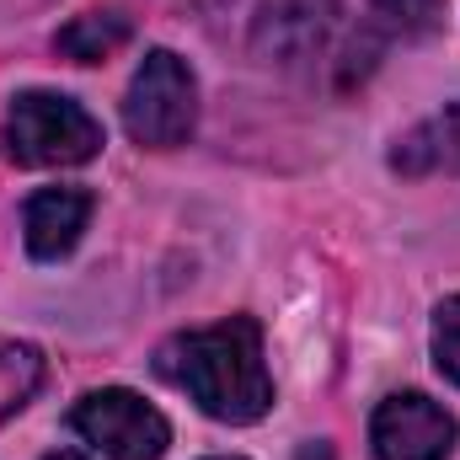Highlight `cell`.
<instances>
[{"label": "cell", "mask_w": 460, "mask_h": 460, "mask_svg": "<svg viewBox=\"0 0 460 460\" xmlns=\"http://www.w3.org/2000/svg\"><path fill=\"white\" fill-rule=\"evenodd\" d=\"M375 460H450L456 418L423 391H391L369 418Z\"/></svg>", "instance_id": "obj_5"}, {"label": "cell", "mask_w": 460, "mask_h": 460, "mask_svg": "<svg viewBox=\"0 0 460 460\" xmlns=\"http://www.w3.org/2000/svg\"><path fill=\"white\" fill-rule=\"evenodd\" d=\"M193 123H199V81H193L188 59H177L172 49H150L123 97L128 139L145 150H177V145H188Z\"/></svg>", "instance_id": "obj_3"}, {"label": "cell", "mask_w": 460, "mask_h": 460, "mask_svg": "<svg viewBox=\"0 0 460 460\" xmlns=\"http://www.w3.org/2000/svg\"><path fill=\"white\" fill-rule=\"evenodd\" d=\"M369 16L385 38H429L445 22V0H369Z\"/></svg>", "instance_id": "obj_11"}, {"label": "cell", "mask_w": 460, "mask_h": 460, "mask_svg": "<svg viewBox=\"0 0 460 460\" xmlns=\"http://www.w3.org/2000/svg\"><path fill=\"white\" fill-rule=\"evenodd\" d=\"M43 460H86L81 450H54V456H43Z\"/></svg>", "instance_id": "obj_14"}, {"label": "cell", "mask_w": 460, "mask_h": 460, "mask_svg": "<svg viewBox=\"0 0 460 460\" xmlns=\"http://www.w3.org/2000/svg\"><path fill=\"white\" fill-rule=\"evenodd\" d=\"M128 38H134V16L108 5V11H81V16H70V22L59 27L54 49H59L65 59H75V65H102V59H113Z\"/></svg>", "instance_id": "obj_8"}, {"label": "cell", "mask_w": 460, "mask_h": 460, "mask_svg": "<svg viewBox=\"0 0 460 460\" xmlns=\"http://www.w3.org/2000/svg\"><path fill=\"white\" fill-rule=\"evenodd\" d=\"M70 429L97 445L108 460H161L172 445V423L134 391L108 385V391H86L70 407Z\"/></svg>", "instance_id": "obj_4"}, {"label": "cell", "mask_w": 460, "mask_h": 460, "mask_svg": "<svg viewBox=\"0 0 460 460\" xmlns=\"http://www.w3.org/2000/svg\"><path fill=\"white\" fill-rule=\"evenodd\" d=\"M391 161H396V172H412V177L439 172V166H460V102L445 108L439 118H429L423 128H412Z\"/></svg>", "instance_id": "obj_9"}, {"label": "cell", "mask_w": 460, "mask_h": 460, "mask_svg": "<svg viewBox=\"0 0 460 460\" xmlns=\"http://www.w3.org/2000/svg\"><path fill=\"white\" fill-rule=\"evenodd\" d=\"M172 5H182V11H220L230 0H172Z\"/></svg>", "instance_id": "obj_13"}, {"label": "cell", "mask_w": 460, "mask_h": 460, "mask_svg": "<svg viewBox=\"0 0 460 460\" xmlns=\"http://www.w3.org/2000/svg\"><path fill=\"white\" fill-rule=\"evenodd\" d=\"M43 385V353L32 343H16V338H0V423L16 418Z\"/></svg>", "instance_id": "obj_10"}, {"label": "cell", "mask_w": 460, "mask_h": 460, "mask_svg": "<svg viewBox=\"0 0 460 460\" xmlns=\"http://www.w3.org/2000/svg\"><path fill=\"white\" fill-rule=\"evenodd\" d=\"M86 220H92V193L86 188H38L22 209L27 252L38 262H59L65 252H75Z\"/></svg>", "instance_id": "obj_7"}, {"label": "cell", "mask_w": 460, "mask_h": 460, "mask_svg": "<svg viewBox=\"0 0 460 460\" xmlns=\"http://www.w3.org/2000/svg\"><path fill=\"white\" fill-rule=\"evenodd\" d=\"M102 150V123L59 92H22L5 113V155L16 166H81Z\"/></svg>", "instance_id": "obj_2"}, {"label": "cell", "mask_w": 460, "mask_h": 460, "mask_svg": "<svg viewBox=\"0 0 460 460\" xmlns=\"http://www.w3.org/2000/svg\"><path fill=\"white\" fill-rule=\"evenodd\" d=\"M155 375L188 391L220 423H257L273 407V380L262 364V327L252 316H226L199 332H177L155 353Z\"/></svg>", "instance_id": "obj_1"}, {"label": "cell", "mask_w": 460, "mask_h": 460, "mask_svg": "<svg viewBox=\"0 0 460 460\" xmlns=\"http://www.w3.org/2000/svg\"><path fill=\"white\" fill-rule=\"evenodd\" d=\"M332 38H338V0H268L252 27L257 54L284 70L322 65L332 54Z\"/></svg>", "instance_id": "obj_6"}, {"label": "cell", "mask_w": 460, "mask_h": 460, "mask_svg": "<svg viewBox=\"0 0 460 460\" xmlns=\"http://www.w3.org/2000/svg\"><path fill=\"white\" fill-rule=\"evenodd\" d=\"M434 364H439L445 380L460 385V295H450L434 311Z\"/></svg>", "instance_id": "obj_12"}]
</instances>
